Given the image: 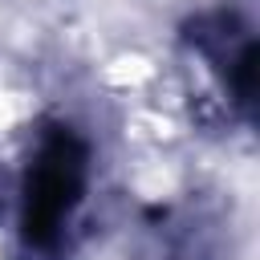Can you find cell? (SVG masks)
<instances>
[{
  "label": "cell",
  "mask_w": 260,
  "mask_h": 260,
  "mask_svg": "<svg viewBox=\"0 0 260 260\" xmlns=\"http://www.w3.org/2000/svg\"><path fill=\"white\" fill-rule=\"evenodd\" d=\"M89 183H93L89 142L65 122L45 126L20 175V240L28 252L57 256L65 248L89 199Z\"/></svg>",
  "instance_id": "6da1fadb"
},
{
  "label": "cell",
  "mask_w": 260,
  "mask_h": 260,
  "mask_svg": "<svg viewBox=\"0 0 260 260\" xmlns=\"http://www.w3.org/2000/svg\"><path fill=\"white\" fill-rule=\"evenodd\" d=\"M191 57L207 69L215 89L223 93L228 114L240 122L252 118V93H256V24L252 12L240 8H215L187 24L183 32Z\"/></svg>",
  "instance_id": "7a4b0ae2"
}]
</instances>
